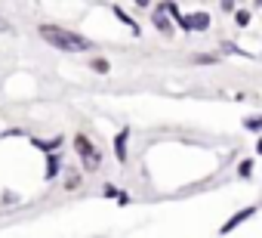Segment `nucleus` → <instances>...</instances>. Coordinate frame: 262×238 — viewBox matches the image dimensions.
Here are the masks:
<instances>
[{
	"label": "nucleus",
	"mask_w": 262,
	"mask_h": 238,
	"mask_svg": "<svg viewBox=\"0 0 262 238\" xmlns=\"http://www.w3.org/2000/svg\"><path fill=\"white\" fill-rule=\"evenodd\" d=\"M40 37H43L50 47L65 50V53H86V50L93 47L86 37H80V34H74V31H68V28H59V25H43V28H40Z\"/></svg>",
	"instance_id": "1"
},
{
	"label": "nucleus",
	"mask_w": 262,
	"mask_h": 238,
	"mask_svg": "<svg viewBox=\"0 0 262 238\" xmlns=\"http://www.w3.org/2000/svg\"><path fill=\"white\" fill-rule=\"evenodd\" d=\"M179 25L185 31H204L210 28V16L207 13H191V16H179Z\"/></svg>",
	"instance_id": "2"
},
{
	"label": "nucleus",
	"mask_w": 262,
	"mask_h": 238,
	"mask_svg": "<svg viewBox=\"0 0 262 238\" xmlns=\"http://www.w3.org/2000/svg\"><path fill=\"white\" fill-rule=\"evenodd\" d=\"M74 146H77L80 158H83L90 167H96V164H99V155H96V149H93V143H90L86 136H77V140H74Z\"/></svg>",
	"instance_id": "3"
},
{
	"label": "nucleus",
	"mask_w": 262,
	"mask_h": 238,
	"mask_svg": "<svg viewBox=\"0 0 262 238\" xmlns=\"http://www.w3.org/2000/svg\"><path fill=\"white\" fill-rule=\"evenodd\" d=\"M126 130L123 133H117V140H114V155H117V161H126Z\"/></svg>",
	"instance_id": "4"
},
{
	"label": "nucleus",
	"mask_w": 262,
	"mask_h": 238,
	"mask_svg": "<svg viewBox=\"0 0 262 238\" xmlns=\"http://www.w3.org/2000/svg\"><path fill=\"white\" fill-rule=\"evenodd\" d=\"M250 213H253V207H247V210H237V213H234V216H231V220H228V223H225L222 229H219V232H231V229H234L237 223H244V220H247Z\"/></svg>",
	"instance_id": "5"
},
{
	"label": "nucleus",
	"mask_w": 262,
	"mask_h": 238,
	"mask_svg": "<svg viewBox=\"0 0 262 238\" xmlns=\"http://www.w3.org/2000/svg\"><path fill=\"white\" fill-rule=\"evenodd\" d=\"M155 25H158L161 31H170V22H167V10H158V13H155Z\"/></svg>",
	"instance_id": "6"
},
{
	"label": "nucleus",
	"mask_w": 262,
	"mask_h": 238,
	"mask_svg": "<svg viewBox=\"0 0 262 238\" xmlns=\"http://www.w3.org/2000/svg\"><path fill=\"white\" fill-rule=\"evenodd\" d=\"M56 170H59V158L53 155V158H50V164H47V176H56Z\"/></svg>",
	"instance_id": "7"
},
{
	"label": "nucleus",
	"mask_w": 262,
	"mask_h": 238,
	"mask_svg": "<svg viewBox=\"0 0 262 238\" xmlns=\"http://www.w3.org/2000/svg\"><path fill=\"white\" fill-rule=\"evenodd\" d=\"M244 124H247L250 130H259V127H262V117H250V121H244Z\"/></svg>",
	"instance_id": "8"
},
{
	"label": "nucleus",
	"mask_w": 262,
	"mask_h": 238,
	"mask_svg": "<svg viewBox=\"0 0 262 238\" xmlns=\"http://www.w3.org/2000/svg\"><path fill=\"white\" fill-rule=\"evenodd\" d=\"M234 19H237V25H247V22H250V13H244V10H241Z\"/></svg>",
	"instance_id": "9"
},
{
	"label": "nucleus",
	"mask_w": 262,
	"mask_h": 238,
	"mask_svg": "<svg viewBox=\"0 0 262 238\" xmlns=\"http://www.w3.org/2000/svg\"><path fill=\"white\" fill-rule=\"evenodd\" d=\"M93 68H96V71H108V62H102V59H96V62H93Z\"/></svg>",
	"instance_id": "10"
},
{
	"label": "nucleus",
	"mask_w": 262,
	"mask_h": 238,
	"mask_svg": "<svg viewBox=\"0 0 262 238\" xmlns=\"http://www.w3.org/2000/svg\"><path fill=\"white\" fill-rule=\"evenodd\" d=\"M250 170H253V164H250V161H244V164H241V176H250Z\"/></svg>",
	"instance_id": "11"
},
{
	"label": "nucleus",
	"mask_w": 262,
	"mask_h": 238,
	"mask_svg": "<svg viewBox=\"0 0 262 238\" xmlns=\"http://www.w3.org/2000/svg\"><path fill=\"white\" fill-rule=\"evenodd\" d=\"M7 31H10V22H7L4 16H0V34H7Z\"/></svg>",
	"instance_id": "12"
},
{
	"label": "nucleus",
	"mask_w": 262,
	"mask_h": 238,
	"mask_svg": "<svg viewBox=\"0 0 262 238\" xmlns=\"http://www.w3.org/2000/svg\"><path fill=\"white\" fill-rule=\"evenodd\" d=\"M136 4H139V7H148V0H136Z\"/></svg>",
	"instance_id": "13"
},
{
	"label": "nucleus",
	"mask_w": 262,
	"mask_h": 238,
	"mask_svg": "<svg viewBox=\"0 0 262 238\" xmlns=\"http://www.w3.org/2000/svg\"><path fill=\"white\" fill-rule=\"evenodd\" d=\"M222 4H225V7H231V0H222Z\"/></svg>",
	"instance_id": "14"
},
{
	"label": "nucleus",
	"mask_w": 262,
	"mask_h": 238,
	"mask_svg": "<svg viewBox=\"0 0 262 238\" xmlns=\"http://www.w3.org/2000/svg\"><path fill=\"white\" fill-rule=\"evenodd\" d=\"M259 155H262V140H259Z\"/></svg>",
	"instance_id": "15"
},
{
	"label": "nucleus",
	"mask_w": 262,
	"mask_h": 238,
	"mask_svg": "<svg viewBox=\"0 0 262 238\" xmlns=\"http://www.w3.org/2000/svg\"><path fill=\"white\" fill-rule=\"evenodd\" d=\"M259 4H262V0H259Z\"/></svg>",
	"instance_id": "16"
}]
</instances>
